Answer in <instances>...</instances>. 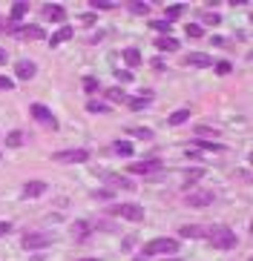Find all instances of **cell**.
<instances>
[{
  "label": "cell",
  "mask_w": 253,
  "mask_h": 261,
  "mask_svg": "<svg viewBox=\"0 0 253 261\" xmlns=\"http://www.w3.org/2000/svg\"><path fill=\"white\" fill-rule=\"evenodd\" d=\"M176 253H178V238H153L150 244H144V250L135 261H144L150 255H176Z\"/></svg>",
  "instance_id": "cell-1"
},
{
  "label": "cell",
  "mask_w": 253,
  "mask_h": 261,
  "mask_svg": "<svg viewBox=\"0 0 253 261\" xmlns=\"http://www.w3.org/2000/svg\"><path fill=\"white\" fill-rule=\"evenodd\" d=\"M207 241H210V247L213 250H233L236 247V232L230 230V227H213V230H207Z\"/></svg>",
  "instance_id": "cell-2"
},
{
  "label": "cell",
  "mask_w": 253,
  "mask_h": 261,
  "mask_svg": "<svg viewBox=\"0 0 253 261\" xmlns=\"http://www.w3.org/2000/svg\"><path fill=\"white\" fill-rule=\"evenodd\" d=\"M6 32L15 35V38H23V40H43L46 38V32L40 26H26V23H9Z\"/></svg>",
  "instance_id": "cell-3"
},
{
  "label": "cell",
  "mask_w": 253,
  "mask_h": 261,
  "mask_svg": "<svg viewBox=\"0 0 253 261\" xmlns=\"http://www.w3.org/2000/svg\"><path fill=\"white\" fill-rule=\"evenodd\" d=\"M55 164H86L89 161V149H61L52 155Z\"/></svg>",
  "instance_id": "cell-4"
},
{
  "label": "cell",
  "mask_w": 253,
  "mask_h": 261,
  "mask_svg": "<svg viewBox=\"0 0 253 261\" xmlns=\"http://www.w3.org/2000/svg\"><path fill=\"white\" fill-rule=\"evenodd\" d=\"M184 201H187L190 207L201 210V207H210V204L216 201V195L210 190H187L184 192Z\"/></svg>",
  "instance_id": "cell-5"
},
{
  "label": "cell",
  "mask_w": 253,
  "mask_h": 261,
  "mask_svg": "<svg viewBox=\"0 0 253 261\" xmlns=\"http://www.w3.org/2000/svg\"><path fill=\"white\" fill-rule=\"evenodd\" d=\"M32 118L40 123V126H49V129H58V118L52 115V109L43 107V103H32Z\"/></svg>",
  "instance_id": "cell-6"
},
{
  "label": "cell",
  "mask_w": 253,
  "mask_h": 261,
  "mask_svg": "<svg viewBox=\"0 0 253 261\" xmlns=\"http://www.w3.org/2000/svg\"><path fill=\"white\" fill-rule=\"evenodd\" d=\"M112 215H118V218H127V221H144V210L138 207V204H115L112 210H109Z\"/></svg>",
  "instance_id": "cell-7"
},
{
  "label": "cell",
  "mask_w": 253,
  "mask_h": 261,
  "mask_svg": "<svg viewBox=\"0 0 253 261\" xmlns=\"http://www.w3.org/2000/svg\"><path fill=\"white\" fill-rule=\"evenodd\" d=\"M20 244H23V250H40V247L52 244V236H46V232H26Z\"/></svg>",
  "instance_id": "cell-8"
},
{
  "label": "cell",
  "mask_w": 253,
  "mask_h": 261,
  "mask_svg": "<svg viewBox=\"0 0 253 261\" xmlns=\"http://www.w3.org/2000/svg\"><path fill=\"white\" fill-rule=\"evenodd\" d=\"M132 175H153V172H161V161L150 158V161H141V164H130L127 167Z\"/></svg>",
  "instance_id": "cell-9"
},
{
  "label": "cell",
  "mask_w": 253,
  "mask_h": 261,
  "mask_svg": "<svg viewBox=\"0 0 253 261\" xmlns=\"http://www.w3.org/2000/svg\"><path fill=\"white\" fill-rule=\"evenodd\" d=\"M104 181H107L112 190H135V184H132L127 175H112V172H104Z\"/></svg>",
  "instance_id": "cell-10"
},
{
  "label": "cell",
  "mask_w": 253,
  "mask_h": 261,
  "mask_svg": "<svg viewBox=\"0 0 253 261\" xmlns=\"http://www.w3.org/2000/svg\"><path fill=\"white\" fill-rule=\"evenodd\" d=\"M15 72H17V77H20V81H32V77H35V72H38V66H35L32 61H17L15 63Z\"/></svg>",
  "instance_id": "cell-11"
},
{
  "label": "cell",
  "mask_w": 253,
  "mask_h": 261,
  "mask_svg": "<svg viewBox=\"0 0 253 261\" xmlns=\"http://www.w3.org/2000/svg\"><path fill=\"white\" fill-rule=\"evenodd\" d=\"M43 17L52 20V23H61L63 17H66V9L58 6V3H49V6H43Z\"/></svg>",
  "instance_id": "cell-12"
},
{
  "label": "cell",
  "mask_w": 253,
  "mask_h": 261,
  "mask_svg": "<svg viewBox=\"0 0 253 261\" xmlns=\"http://www.w3.org/2000/svg\"><path fill=\"white\" fill-rule=\"evenodd\" d=\"M43 192H46L43 181H26V184H23V198H38Z\"/></svg>",
  "instance_id": "cell-13"
},
{
  "label": "cell",
  "mask_w": 253,
  "mask_h": 261,
  "mask_svg": "<svg viewBox=\"0 0 253 261\" xmlns=\"http://www.w3.org/2000/svg\"><path fill=\"white\" fill-rule=\"evenodd\" d=\"M89 232H92V224L89 221H75V224H72V238H75V241H86Z\"/></svg>",
  "instance_id": "cell-14"
},
{
  "label": "cell",
  "mask_w": 253,
  "mask_h": 261,
  "mask_svg": "<svg viewBox=\"0 0 253 261\" xmlns=\"http://www.w3.org/2000/svg\"><path fill=\"white\" fill-rule=\"evenodd\" d=\"M178 236H181V238H204L207 230H204V227H199V224H184L181 230H178Z\"/></svg>",
  "instance_id": "cell-15"
},
{
  "label": "cell",
  "mask_w": 253,
  "mask_h": 261,
  "mask_svg": "<svg viewBox=\"0 0 253 261\" xmlns=\"http://www.w3.org/2000/svg\"><path fill=\"white\" fill-rule=\"evenodd\" d=\"M184 66H210V55L204 52H190L184 58Z\"/></svg>",
  "instance_id": "cell-16"
},
{
  "label": "cell",
  "mask_w": 253,
  "mask_h": 261,
  "mask_svg": "<svg viewBox=\"0 0 253 261\" xmlns=\"http://www.w3.org/2000/svg\"><path fill=\"white\" fill-rule=\"evenodd\" d=\"M69 38H72V26H61V29H58L52 38H49V46H52V49L61 46L63 40H69Z\"/></svg>",
  "instance_id": "cell-17"
},
{
  "label": "cell",
  "mask_w": 253,
  "mask_h": 261,
  "mask_svg": "<svg viewBox=\"0 0 253 261\" xmlns=\"http://www.w3.org/2000/svg\"><path fill=\"white\" fill-rule=\"evenodd\" d=\"M26 12H29V3H23V0H17L15 6H12V12H9V23H17L20 17H26Z\"/></svg>",
  "instance_id": "cell-18"
},
{
  "label": "cell",
  "mask_w": 253,
  "mask_h": 261,
  "mask_svg": "<svg viewBox=\"0 0 253 261\" xmlns=\"http://www.w3.org/2000/svg\"><path fill=\"white\" fill-rule=\"evenodd\" d=\"M150 100H153V92H150V89H144V92H141V98H130L127 103H130V109H144Z\"/></svg>",
  "instance_id": "cell-19"
},
{
  "label": "cell",
  "mask_w": 253,
  "mask_h": 261,
  "mask_svg": "<svg viewBox=\"0 0 253 261\" xmlns=\"http://www.w3.org/2000/svg\"><path fill=\"white\" fill-rule=\"evenodd\" d=\"M167 121H170V126H181V123L190 121V109H176V112L167 118Z\"/></svg>",
  "instance_id": "cell-20"
},
{
  "label": "cell",
  "mask_w": 253,
  "mask_h": 261,
  "mask_svg": "<svg viewBox=\"0 0 253 261\" xmlns=\"http://www.w3.org/2000/svg\"><path fill=\"white\" fill-rule=\"evenodd\" d=\"M127 135L141 141H153V129H147V126H127Z\"/></svg>",
  "instance_id": "cell-21"
},
{
  "label": "cell",
  "mask_w": 253,
  "mask_h": 261,
  "mask_svg": "<svg viewBox=\"0 0 253 261\" xmlns=\"http://www.w3.org/2000/svg\"><path fill=\"white\" fill-rule=\"evenodd\" d=\"M107 100L109 103H127V92H124V89H118V86H112V89H107Z\"/></svg>",
  "instance_id": "cell-22"
},
{
  "label": "cell",
  "mask_w": 253,
  "mask_h": 261,
  "mask_svg": "<svg viewBox=\"0 0 253 261\" xmlns=\"http://www.w3.org/2000/svg\"><path fill=\"white\" fill-rule=\"evenodd\" d=\"M124 61H127V66H141V52L138 49H124Z\"/></svg>",
  "instance_id": "cell-23"
},
{
  "label": "cell",
  "mask_w": 253,
  "mask_h": 261,
  "mask_svg": "<svg viewBox=\"0 0 253 261\" xmlns=\"http://www.w3.org/2000/svg\"><path fill=\"white\" fill-rule=\"evenodd\" d=\"M155 49H164V52H176V49H178V40H176V38H158V40H155Z\"/></svg>",
  "instance_id": "cell-24"
},
{
  "label": "cell",
  "mask_w": 253,
  "mask_h": 261,
  "mask_svg": "<svg viewBox=\"0 0 253 261\" xmlns=\"http://www.w3.org/2000/svg\"><path fill=\"white\" fill-rule=\"evenodd\" d=\"M20 144H23V132H20V129H12V132L6 135V146H12V149H17Z\"/></svg>",
  "instance_id": "cell-25"
},
{
  "label": "cell",
  "mask_w": 253,
  "mask_h": 261,
  "mask_svg": "<svg viewBox=\"0 0 253 261\" xmlns=\"http://www.w3.org/2000/svg\"><path fill=\"white\" fill-rule=\"evenodd\" d=\"M153 26L155 32H161V38H170V32H173V26H170V20H153Z\"/></svg>",
  "instance_id": "cell-26"
},
{
  "label": "cell",
  "mask_w": 253,
  "mask_h": 261,
  "mask_svg": "<svg viewBox=\"0 0 253 261\" xmlns=\"http://www.w3.org/2000/svg\"><path fill=\"white\" fill-rule=\"evenodd\" d=\"M86 112H98V115H107V112H109V103H101V100H89V103H86Z\"/></svg>",
  "instance_id": "cell-27"
},
{
  "label": "cell",
  "mask_w": 253,
  "mask_h": 261,
  "mask_svg": "<svg viewBox=\"0 0 253 261\" xmlns=\"http://www.w3.org/2000/svg\"><path fill=\"white\" fill-rule=\"evenodd\" d=\"M115 152L121 155V158H130V155H132V144H130V141H115Z\"/></svg>",
  "instance_id": "cell-28"
},
{
  "label": "cell",
  "mask_w": 253,
  "mask_h": 261,
  "mask_svg": "<svg viewBox=\"0 0 253 261\" xmlns=\"http://www.w3.org/2000/svg\"><path fill=\"white\" fill-rule=\"evenodd\" d=\"M201 175H204V169H190V172H184V184H187V187H193V184H196V181H199Z\"/></svg>",
  "instance_id": "cell-29"
},
{
  "label": "cell",
  "mask_w": 253,
  "mask_h": 261,
  "mask_svg": "<svg viewBox=\"0 0 253 261\" xmlns=\"http://www.w3.org/2000/svg\"><path fill=\"white\" fill-rule=\"evenodd\" d=\"M196 135H213V138H219V129L216 126H207V123H199L196 126Z\"/></svg>",
  "instance_id": "cell-30"
},
{
  "label": "cell",
  "mask_w": 253,
  "mask_h": 261,
  "mask_svg": "<svg viewBox=\"0 0 253 261\" xmlns=\"http://www.w3.org/2000/svg\"><path fill=\"white\" fill-rule=\"evenodd\" d=\"M233 72V63L230 61H219L216 63V75H230Z\"/></svg>",
  "instance_id": "cell-31"
},
{
  "label": "cell",
  "mask_w": 253,
  "mask_h": 261,
  "mask_svg": "<svg viewBox=\"0 0 253 261\" xmlns=\"http://www.w3.org/2000/svg\"><path fill=\"white\" fill-rule=\"evenodd\" d=\"M196 146H201V149H213V152H222V144H213V141H199L196 138Z\"/></svg>",
  "instance_id": "cell-32"
},
{
  "label": "cell",
  "mask_w": 253,
  "mask_h": 261,
  "mask_svg": "<svg viewBox=\"0 0 253 261\" xmlns=\"http://www.w3.org/2000/svg\"><path fill=\"white\" fill-rule=\"evenodd\" d=\"M181 12H184V6H181V3H176V6L167 9V17H164V20H173V17H178Z\"/></svg>",
  "instance_id": "cell-33"
},
{
  "label": "cell",
  "mask_w": 253,
  "mask_h": 261,
  "mask_svg": "<svg viewBox=\"0 0 253 261\" xmlns=\"http://www.w3.org/2000/svg\"><path fill=\"white\" fill-rule=\"evenodd\" d=\"M130 12H135V15H147L150 6H147V3H130Z\"/></svg>",
  "instance_id": "cell-34"
},
{
  "label": "cell",
  "mask_w": 253,
  "mask_h": 261,
  "mask_svg": "<svg viewBox=\"0 0 253 261\" xmlns=\"http://www.w3.org/2000/svg\"><path fill=\"white\" fill-rule=\"evenodd\" d=\"M187 35H190V38H201V35H204V29H201L199 23H190V26H187Z\"/></svg>",
  "instance_id": "cell-35"
},
{
  "label": "cell",
  "mask_w": 253,
  "mask_h": 261,
  "mask_svg": "<svg viewBox=\"0 0 253 261\" xmlns=\"http://www.w3.org/2000/svg\"><path fill=\"white\" fill-rule=\"evenodd\" d=\"M112 0H92V9H112Z\"/></svg>",
  "instance_id": "cell-36"
},
{
  "label": "cell",
  "mask_w": 253,
  "mask_h": 261,
  "mask_svg": "<svg viewBox=\"0 0 253 261\" xmlns=\"http://www.w3.org/2000/svg\"><path fill=\"white\" fill-rule=\"evenodd\" d=\"M84 89L86 92H95V89H98V81H95V77H84Z\"/></svg>",
  "instance_id": "cell-37"
},
{
  "label": "cell",
  "mask_w": 253,
  "mask_h": 261,
  "mask_svg": "<svg viewBox=\"0 0 253 261\" xmlns=\"http://www.w3.org/2000/svg\"><path fill=\"white\" fill-rule=\"evenodd\" d=\"M12 232V221H0V238Z\"/></svg>",
  "instance_id": "cell-38"
},
{
  "label": "cell",
  "mask_w": 253,
  "mask_h": 261,
  "mask_svg": "<svg viewBox=\"0 0 253 261\" xmlns=\"http://www.w3.org/2000/svg\"><path fill=\"white\" fill-rule=\"evenodd\" d=\"M12 86H15V84H12V81H9V77H3V75H0V89H3V92H9V89H12Z\"/></svg>",
  "instance_id": "cell-39"
},
{
  "label": "cell",
  "mask_w": 253,
  "mask_h": 261,
  "mask_svg": "<svg viewBox=\"0 0 253 261\" xmlns=\"http://www.w3.org/2000/svg\"><path fill=\"white\" fill-rule=\"evenodd\" d=\"M204 23H219V15H216V12H207V15H204Z\"/></svg>",
  "instance_id": "cell-40"
},
{
  "label": "cell",
  "mask_w": 253,
  "mask_h": 261,
  "mask_svg": "<svg viewBox=\"0 0 253 261\" xmlns=\"http://www.w3.org/2000/svg\"><path fill=\"white\" fill-rule=\"evenodd\" d=\"M115 75L121 77V81H132V72H127V69H121V72H115Z\"/></svg>",
  "instance_id": "cell-41"
},
{
  "label": "cell",
  "mask_w": 253,
  "mask_h": 261,
  "mask_svg": "<svg viewBox=\"0 0 253 261\" xmlns=\"http://www.w3.org/2000/svg\"><path fill=\"white\" fill-rule=\"evenodd\" d=\"M81 20H84V23H92V20H95V15H92V12H86V15H81Z\"/></svg>",
  "instance_id": "cell-42"
},
{
  "label": "cell",
  "mask_w": 253,
  "mask_h": 261,
  "mask_svg": "<svg viewBox=\"0 0 253 261\" xmlns=\"http://www.w3.org/2000/svg\"><path fill=\"white\" fill-rule=\"evenodd\" d=\"M153 69H164V61L161 58H153Z\"/></svg>",
  "instance_id": "cell-43"
},
{
  "label": "cell",
  "mask_w": 253,
  "mask_h": 261,
  "mask_svg": "<svg viewBox=\"0 0 253 261\" xmlns=\"http://www.w3.org/2000/svg\"><path fill=\"white\" fill-rule=\"evenodd\" d=\"M9 61V55H6V49H0V66H3V63Z\"/></svg>",
  "instance_id": "cell-44"
},
{
  "label": "cell",
  "mask_w": 253,
  "mask_h": 261,
  "mask_svg": "<svg viewBox=\"0 0 253 261\" xmlns=\"http://www.w3.org/2000/svg\"><path fill=\"white\" fill-rule=\"evenodd\" d=\"M78 261H101V258H78Z\"/></svg>",
  "instance_id": "cell-45"
},
{
  "label": "cell",
  "mask_w": 253,
  "mask_h": 261,
  "mask_svg": "<svg viewBox=\"0 0 253 261\" xmlns=\"http://www.w3.org/2000/svg\"><path fill=\"white\" fill-rule=\"evenodd\" d=\"M167 261H181V258H167Z\"/></svg>",
  "instance_id": "cell-46"
}]
</instances>
